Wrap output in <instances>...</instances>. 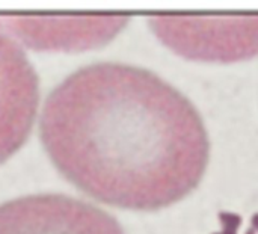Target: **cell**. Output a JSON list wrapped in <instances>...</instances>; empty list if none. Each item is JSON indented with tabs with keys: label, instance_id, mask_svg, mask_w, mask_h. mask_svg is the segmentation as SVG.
Returning a JSON list of instances; mask_svg holds the SVG:
<instances>
[{
	"label": "cell",
	"instance_id": "cell-2",
	"mask_svg": "<svg viewBox=\"0 0 258 234\" xmlns=\"http://www.w3.org/2000/svg\"><path fill=\"white\" fill-rule=\"evenodd\" d=\"M0 234H124L95 206L65 195H30L0 206Z\"/></svg>",
	"mask_w": 258,
	"mask_h": 234
},
{
	"label": "cell",
	"instance_id": "cell-1",
	"mask_svg": "<svg viewBox=\"0 0 258 234\" xmlns=\"http://www.w3.org/2000/svg\"><path fill=\"white\" fill-rule=\"evenodd\" d=\"M39 133L68 182L127 210L181 201L210 159L195 106L154 73L125 64H94L68 76L45 100Z\"/></svg>",
	"mask_w": 258,
	"mask_h": 234
},
{
	"label": "cell",
	"instance_id": "cell-3",
	"mask_svg": "<svg viewBox=\"0 0 258 234\" xmlns=\"http://www.w3.org/2000/svg\"><path fill=\"white\" fill-rule=\"evenodd\" d=\"M36 73L21 47L0 30V163L27 141L38 110Z\"/></svg>",
	"mask_w": 258,
	"mask_h": 234
}]
</instances>
